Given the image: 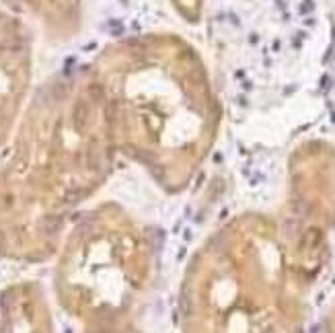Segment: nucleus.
<instances>
[{
    "label": "nucleus",
    "mask_w": 335,
    "mask_h": 333,
    "mask_svg": "<svg viewBox=\"0 0 335 333\" xmlns=\"http://www.w3.org/2000/svg\"><path fill=\"white\" fill-rule=\"evenodd\" d=\"M278 226L245 216L218 230L189 263L179 315L183 333H300V267Z\"/></svg>",
    "instance_id": "f257e3e1"
},
{
    "label": "nucleus",
    "mask_w": 335,
    "mask_h": 333,
    "mask_svg": "<svg viewBox=\"0 0 335 333\" xmlns=\"http://www.w3.org/2000/svg\"><path fill=\"white\" fill-rule=\"evenodd\" d=\"M156 230L105 202L74 220L56 269V292L80 333H142L158 276Z\"/></svg>",
    "instance_id": "f03ea898"
},
{
    "label": "nucleus",
    "mask_w": 335,
    "mask_h": 333,
    "mask_svg": "<svg viewBox=\"0 0 335 333\" xmlns=\"http://www.w3.org/2000/svg\"><path fill=\"white\" fill-rule=\"evenodd\" d=\"M115 152L140 165L167 193L191 183L212 150L216 115L195 68L177 72L156 54L121 62L107 119Z\"/></svg>",
    "instance_id": "7ed1b4c3"
},
{
    "label": "nucleus",
    "mask_w": 335,
    "mask_h": 333,
    "mask_svg": "<svg viewBox=\"0 0 335 333\" xmlns=\"http://www.w3.org/2000/svg\"><path fill=\"white\" fill-rule=\"evenodd\" d=\"M113 154L107 123H93L84 103L68 134L23 146L0 169V251L49 255L72 210L109 179Z\"/></svg>",
    "instance_id": "20e7f679"
},
{
    "label": "nucleus",
    "mask_w": 335,
    "mask_h": 333,
    "mask_svg": "<svg viewBox=\"0 0 335 333\" xmlns=\"http://www.w3.org/2000/svg\"><path fill=\"white\" fill-rule=\"evenodd\" d=\"M0 333H52L48 304L37 286L21 284L6 290Z\"/></svg>",
    "instance_id": "39448f33"
}]
</instances>
